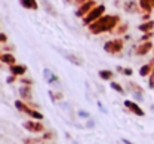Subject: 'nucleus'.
I'll list each match as a JSON object with an SVG mask.
<instances>
[{"mask_svg": "<svg viewBox=\"0 0 154 144\" xmlns=\"http://www.w3.org/2000/svg\"><path fill=\"white\" fill-rule=\"evenodd\" d=\"M22 128L24 129H27L28 132H31V134H43L45 132V125L42 121H25L24 124H22Z\"/></svg>", "mask_w": 154, "mask_h": 144, "instance_id": "f257e3e1", "label": "nucleus"}, {"mask_svg": "<svg viewBox=\"0 0 154 144\" xmlns=\"http://www.w3.org/2000/svg\"><path fill=\"white\" fill-rule=\"evenodd\" d=\"M123 46H125V42L122 39H114V40H108L105 45H104V49L105 52L111 54V55H116L119 52L123 51Z\"/></svg>", "mask_w": 154, "mask_h": 144, "instance_id": "f03ea898", "label": "nucleus"}, {"mask_svg": "<svg viewBox=\"0 0 154 144\" xmlns=\"http://www.w3.org/2000/svg\"><path fill=\"white\" fill-rule=\"evenodd\" d=\"M125 107L131 111V113H134L136 116H139V117H142V116H145V111L138 105V103H135V101H131V100H125Z\"/></svg>", "mask_w": 154, "mask_h": 144, "instance_id": "7ed1b4c3", "label": "nucleus"}, {"mask_svg": "<svg viewBox=\"0 0 154 144\" xmlns=\"http://www.w3.org/2000/svg\"><path fill=\"white\" fill-rule=\"evenodd\" d=\"M19 92V97H21V100L22 101H25V103H31V100H33V92H31V86H25V85H21L18 89Z\"/></svg>", "mask_w": 154, "mask_h": 144, "instance_id": "20e7f679", "label": "nucleus"}, {"mask_svg": "<svg viewBox=\"0 0 154 144\" xmlns=\"http://www.w3.org/2000/svg\"><path fill=\"white\" fill-rule=\"evenodd\" d=\"M151 49H153V43H151V42H141V45L136 46V54H135V55L144 57V55H147Z\"/></svg>", "mask_w": 154, "mask_h": 144, "instance_id": "39448f33", "label": "nucleus"}, {"mask_svg": "<svg viewBox=\"0 0 154 144\" xmlns=\"http://www.w3.org/2000/svg\"><path fill=\"white\" fill-rule=\"evenodd\" d=\"M9 71H11V74L21 77L27 73V67L24 64H14V65H9Z\"/></svg>", "mask_w": 154, "mask_h": 144, "instance_id": "423d86ee", "label": "nucleus"}, {"mask_svg": "<svg viewBox=\"0 0 154 144\" xmlns=\"http://www.w3.org/2000/svg\"><path fill=\"white\" fill-rule=\"evenodd\" d=\"M43 79L48 85H55L58 83V76L51 70V68H43Z\"/></svg>", "mask_w": 154, "mask_h": 144, "instance_id": "0eeeda50", "label": "nucleus"}, {"mask_svg": "<svg viewBox=\"0 0 154 144\" xmlns=\"http://www.w3.org/2000/svg\"><path fill=\"white\" fill-rule=\"evenodd\" d=\"M0 61L3 62V64H6V65H14V64H17V60H15V57L11 54V52H6V54H2V57H0Z\"/></svg>", "mask_w": 154, "mask_h": 144, "instance_id": "6e6552de", "label": "nucleus"}, {"mask_svg": "<svg viewBox=\"0 0 154 144\" xmlns=\"http://www.w3.org/2000/svg\"><path fill=\"white\" fill-rule=\"evenodd\" d=\"M62 54H64V52H62ZM64 57L71 62V64H74V65H83V60H82V58H79L77 55H74V54L67 52V54H64Z\"/></svg>", "mask_w": 154, "mask_h": 144, "instance_id": "1a4fd4ad", "label": "nucleus"}, {"mask_svg": "<svg viewBox=\"0 0 154 144\" xmlns=\"http://www.w3.org/2000/svg\"><path fill=\"white\" fill-rule=\"evenodd\" d=\"M151 71H153V65H151L150 62L144 64V65L139 68V74H141L142 77H147V76H150V74H151Z\"/></svg>", "mask_w": 154, "mask_h": 144, "instance_id": "9d476101", "label": "nucleus"}, {"mask_svg": "<svg viewBox=\"0 0 154 144\" xmlns=\"http://www.w3.org/2000/svg\"><path fill=\"white\" fill-rule=\"evenodd\" d=\"M98 76H99L102 80H111V79L114 77V73H113L111 70H99Z\"/></svg>", "mask_w": 154, "mask_h": 144, "instance_id": "9b49d317", "label": "nucleus"}, {"mask_svg": "<svg viewBox=\"0 0 154 144\" xmlns=\"http://www.w3.org/2000/svg\"><path fill=\"white\" fill-rule=\"evenodd\" d=\"M19 3H21L25 9H33V11L37 9V3H36V0H19Z\"/></svg>", "mask_w": 154, "mask_h": 144, "instance_id": "f8f14e48", "label": "nucleus"}, {"mask_svg": "<svg viewBox=\"0 0 154 144\" xmlns=\"http://www.w3.org/2000/svg\"><path fill=\"white\" fill-rule=\"evenodd\" d=\"M153 28H154V21H147L145 24H141L139 25V30L142 33H150Z\"/></svg>", "mask_w": 154, "mask_h": 144, "instance_id": "ddd939ff", "label": "nucleus"}, {"mask_svg": "<svg viewBox=\"0 0 154 144\" xmlns=\"http://www.w3.org/2000/svg\"><path fill=\"white\" fill-rule=\"evenodd\" d=\"M55 138H57V134H55V132H52V131L43 132V135H42V140H43L45 143H48V141H52V140H55Z\"/></svg>", "mask_w": 154, "mask_h": 144, "instance_id": "4468645a", "label": "nucleus"}, {"mask_svg": "<svg viewBox=\"0 0 154 144\" xmlns=\"http://www.w3.org/2000/svg\"><path fill=\"white\" fill-rule=\"evenodd\" d=\"M49 97H51L52 103L59 101V100H62V98H64V95H62V94H59V92H54V91H49Z\"/></svg>", "mask_w": 154, "mask_h": 144, "instance_id": "2eb2a0df", "label": "nucleus"}, {"mask_svg": "<svg viewBox=\"0 0 154 144\" xmlns=\"http://www.w3.org/2000/svg\"><path fill=\"white\" fill-rule=\"evenodd\" d=\"M110 86L114 89L116 92H119L120 95H125V89H123V86H122V85H119L117 82H111L110 83Z\"/></svg>", "mask_w": 154, "mask_h": 144, "instance_id": "dca6fc26", "label": "nucleus"}, {"mask_svg": "<svg viewBox=\"0 0 154 144\" xmlns=\"http://www.w3.org/2000/svg\"><path fill=\"white\" fill-rule=\"evenodd\" d=\"M77 117H79V119L88 121V119H91V113L86 111V110H79V111H77Z\"/></svg>", "mask_w": 154, "mask_h": 144, "instance_id": "f3484780", "label": "nucleus"}, {"mask_svg": "<svg viewBox=\"0 0 154 144\" xmlns=\"http://www.w3.org/2000/svg\"><path fill=\"white\" fill-rule=\"evenodd\" d=\"M19 83H21V85H25V86H33V79H28V77H22V76H21V77H19Z\"/></svg>", "mask_w": 154, "mask_h": 144, "instance_id": "a211bd4d", "label": "nucleus"}, {"mask_svg": "<svg viewBox=\"0 0 154 144\" xmlns=\"http://www.w3.org/2000/svg\"><path fill=\"white\" fill-rule=\"evenodd\" d=\"M95 126H96V122L91 117V119H88V121H86V124H85V129H95Z\"/></svg>", "mask_w": 154, "mask_h": 144, "instance_id": "6ab92c4d", "label": "nucleus"}, {"mask_svg": "<svg viewBox=\"0 0 154 144\" xmlns=\"http://www.w3.org/2000/svg\"><path fill=\"white\" fill-rule=\"evenodd\" d=\"M148 86L154 89V67H153V71H151V74H150V79H148Z\"/></svg>", "mask_w": 154, "mask_h": 144, "instance_id": "aec40b11", "label": "nucleus"}, {"mask_svg": "<svg viewBox=\"0 0 154 144\" xmlns=\"http://www.w3.org/2000/svg\"><path fill=\"white\" fill-rule=\"evenodd\" d=\"M98 107H99V110H101V111H102V113H104V114H107V113H108V110H107V107H105V105H104V104L101 103V101H98Z\"/></svg>", "mask_w": 154, "mask_h": 144, "instance_id": "412c9836", "label": "nucleus"}, {"mask_svg": "<svg viewBox=\"0 0 154 144\" xmlns=\"http://www.w3.org/2000/svg\"><path fill=\"white\" fill-rule=\"evenodd\" d=\"M17 79H18L17 76H14V74H11V76H8V77H6V83H9V85H11V83H14V82H15Z\"/></svg>", "mask_w": 154, "mask_h": 144, "instance_id": "4be33fe9", "label": "nucleus"}, {"mask_svg": "<svg viewBox=\"0 0 154 144\" xmlns=\"http://www.w3.org/2000/svg\"><path fill=\"white\" fill-rule=\"evenodd\" d=\"M8 42V36L5 33H0V43H6Z\"/></svg>", "mask_w": 154, "mask_h": 144, "instance_id": "5701e85b", "label": "nucleus"}, {"mask_svg": "<svg viewBox=\"0 0 154 144\" xmlns=\"http://www.w3.org/2000/svg\"><path fill=\"white\" fill-rule=\"evenodd\" d=\"M132 73H134V71H132L131 68H125V70H123V74H125V76H132Z\"/></svg>", "mask_w": 154, "mask_h": 144, "instance_id": "b1692460", "label": "nucleus"}, {"mask_svg": "<svg viewBox=\"0 0 154 144\" xmlns=\"http://www.w3.org/2000/svg\"><path fill=\"white\" fill-rule=\"evenodd\" d=\"M120 141H122V144H134L131 140H128V138H122Z\"/></svg>", "mask_w": 154, "mask_h": 144, "instance_id": "393cba45", "label": "nucleus"}, {"mask_svg": "<svg viewBox=\"0 0 154 144\" xmlns=\"http://www.w3.org/2000/svg\"><path fill=\"white\" fill-rule=\"evenodd\" d=\"M71 144H80L79 141H76V140H71Z\"/></svg>", "mask_w": 154, "mask_h": 144, "instance_id": "a878e982", "label": "nucleus"}, {"mask_svg": "<svg viewBox=\"0 0 154 144\" xmlns=\"http://www.w3.org/2000/svg\"><path fill=\"white\" fill-rule=\"evenodd\" d=\"M0 57H2V52H0Z\"/></svg>", "mask_w": 154, "mask_h": 144, "instance_id": "bb28decb", "label": "nucleus"}, {"mask_svg": "<svg viewBox=\"0 0 154 144\" xmlns=\"http://www.w3.org/2000/svg\"><path fill=\"white\" fill-rule=\"evenodd\" d=\"M153 49H154V48H153Z\"/></svg>", "mask_w": 154, "mask_h": 144, "instance_id": "cd10ccee", "label": "nucleus"}]
</instances>
